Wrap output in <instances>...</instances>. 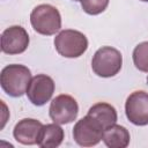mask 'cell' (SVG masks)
<instances>
[{
  "label": "cell",
  "mask_w": 148,
  "mask_h": 148,
  "mask_svg": "<svg viewBox=\"0 0 148 148\" xmlns=\"http://www.w3.org/2000/svg\"><path fill=\"white\" fill-rule=\"evenodd\" d=\"M125 113L127 119L136 125H148V92L136 90L132 92L125 103Z\"/></svg>",
  "instance_id": "52a82bcc"
},
{
  "label": "cell",
  "mask_w": 148,
  "mask_h": 148,
  "mask_svg": "<svg viewBox=\"0 0 148 148\" xmlns=\"http://www.w3.org/2000/svg\"><path fill=\"white\" fill-rule=\"evenodd\" d=\"M64 130L59 124H46L43 125L37 145L42 148H56L61 145L64 140Z\"/></svg>",
  "instance_id": "7c38bea8"
},
{
  "label": "cell",
  "mask_w": 148,
  "mask_h": 148,
  "mask_svg": "<svg viewBox=\"0 0 148 148\" xmlns=\"http://www.w3.org/2000/svg\"><path fill=\"white\" fill-rule=\"evenodd\" d=\"M53 92H54L53 79L45 74H38L31 79L25 94L29 101L34 105L42 106L51 99Z\"/></svg>",
  "instance_id": "ba28073f"
},
{
  "label": "cell",
  "mask_w": 148,
  "mask_h": 148,
  "mask_svg": "<svg viewBox=\"0 0 148 148\" xmlns=\"http://www.w3.org/2000/svg\"><path fill=\"white\" fill-rule=\"evenodd\" d=\"M88 114L90 117H92L94 119H96L104 130L114 125L117 121V118H118L116 109L111 104L104 103V102L94 104L88 110Z\"/></svg>",
  "instance_id": "8fae6325"
},
{
  "label": "cell",
  "mask_w": 148,
  "mask_h": 148,
  "mask_svg": "<svg viewBox=\"0 0 148 148\" xmlns=\"http://www.w3.org/2000/svg\"><path fill=\"white\" fill-rule=\"evenodd\" d=\"M74 1H82V0H74Z\"/></svg>",
  "instance_id": "e0dca14e"
},
{
  "label": "cell",
  "mask_w": 148,
  "mask_h": 148,
  "mask_svg": "<svg viewBox=\"0 0 148 148\" xmlns=\"http://www.w3.org/2000/svg\"><path fill=\"white\" fill-rule=\"evenodd\" d=\"M109 5V0H82L81 7L89 15H98L103 13Z\"/></svg>",
  "instance_id": "9a60e30c"
},
{
  "label": "cell",
  "mask_w": 148,
  "mask_h": 148,
  "mask_svg": "<svg viewBox=\"0 0 148 148\" xmlns=\"http://www.w3.org/2000/svg\"><path fill=\"white\" fill-rule=\"evenodd\" d=\"M103 132L104 128L99 125V123L87 114L74 125L73 138L77 145L82 147H91L103 140Z\"/></svg>",
  "instance_id": "5b68a950"
},
{
  "label": "cell",
  "mask_w": 148,
  "mask_h": 148,
  "mask_svg": "<svg viewBox=\"0 0 148 148\" xmlns=\"http://www.w3.org/2000/svg\"><path fill=\"white\" fill-rule=\"evenodd\" d=\"M54 47L57 52L65 58H77L87 51L88 39L77 30L66 29L56 36Z\"/></svg>",
  "instance_id": "277c9868"
},
{
  "label": "cell",
  "mask_w": 148,
  "mask_h": 148,
  "mask_svg": "<svg viewBox=\"0 0 148 148\" xmlns=\"http://www.w3.org/2000/svg\"><path fill=\"white\" fill-rule=\"evenodd\" d=\"M79 113V105L74 97L69 95H58L52 99L49 109L50 118L53 123L65 125L74 121Z\"/></svg>",
  "instance_id": "8992f818"
},
{
  "label": "cell",
  "mask_w": 148,
  "mask_h": 148,
  "mask_svg": "<svg viewBox=\"0 0 148 148\" xmlns=\"http://www.w3.org/2000/svg\"><path fill=\"white\" fill-rule=\"evenodd\" d=\"M43 124L39 120L32 118H24L20 120L13 131V135L15 140L22 145H36Z\"/></svg>",
  "instance_id": "30bf717a"
},
{
  "label": "cell",
  "mask_w": 148,
  "mask_h": 148,
  "mask_svg": "<svg viewBox=\"0 0 148 148\" xmlns=\"http://www.w3.org/2000/svg\"><path fill=\"white\" fill-rule=\"evenodd\" d=\"M133 62L141 72H148V42H142L133 50Z\"/></svg>",
  "instance_id": "5bb4252c"
},
{
  "label": "cell",
  "mask_w": 148,
  "mask_h": 148,
  "mask_svg": "<svg viewBox=\"0 0 148 148\" xmlns=\"http://www.w3.org/2000/svg\"><path fill=\"white\" fill-rule=\"evenodd\" d=\"M31 79L30 69L17 64L3 67L0 74L1 88L12 97H21L23 94H25Z\"/></svg>",
  "instance_id": "6da1fadb"
},
{
  "label": "cell",
  "mask_w": 148,
  "mask_h": 148,
  "mask_svg": "<svg viewBox=\"0 0 148 148\" xmlns=\"http://www.w3.org/2000/svg\"><path fill=\"white\" fill-rule=\"evenodd\" d=\"M130 132L120 125H112L104 130L103 141L110 148H126L130 143Z\"/></svg>",
  "instance_id": "4fadbf2b"
},
{
  "label": "cell",
  "mask_w": 148,
  "mask_h": 148,
  "mask_svg": "<svg viewBox=\"0 0 148 148\" xmlns=\"http://www.w3.org/2000/svg\"><path fill=\"white\" fill-rule=\"evenodd\" d=\"M123 65L121 53L111 46L98 49L91 60V68L97 76L112 77L119 73Z\"/></svg>",
  "instance_id": "3957f363"
},
{
  "label": "cell",
  "mask_w": 148,
  "mask_h": 148,
  "mask_svg": "<svg viewBox=\"0 0 148 148\" xmlns=\"http://www.w3.org/2000/svg\"><path fill=\"white\" fill-rule=\"evenodd\" d=\"M30 22L36 32L45 36L54 35L61 28V16L59 10L47 3L38 5L32 9Z\"/></svg>",
  "instance_id": "7a4b0ae2"
},
{
  "label": "cell",
  "mask_w": 148,
  "mask_h": 148,
  "mask_svg": "<svg viewBox=\"0 0 148 148\" xmlns=\"http://www.w3.org/2000/svg\"><path fill=\"white\" fill-rule=\"evenodd\" d=\"M147 83H148V76H147Z\"/></svg>",
  "instance_id": "ac0fdd59"
},
{
  "label": "cell",
  "mask_w": 148,
  "mask_h": 148,
  "mask_svg": "<svg viewBox=\"0 0 148 148\" xmlns=\"http://www.w3.org/2000/svg\"><path fill=\"white\" fill-rule=\"evenodd\" d=\"M141 1H145V2H148V0H141Z\"/></svg>",
  "instance_id": "2e32d148"
},
{
  "label": "cell",
  "mask_w": 148,
  "mask_h": 148,
  "mask_svg": "<svg viewBox=\"0 0 148 148\" xmlns=\"http://www.w3.org/2000/svg\"><path fill=\"white\" fill-rule=\"evenodd\" d=\"M29 45V35L21 25H12L1 35V51L7 54L23 53Z\"/></svg>",
  "instance_id": "9c48e42d"
}]
</instances>
